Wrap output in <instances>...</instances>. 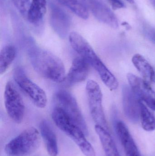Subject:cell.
<instances>
[{"instance_id": "obj_1", "label": "cell", "mask_w": 155, "mask_h": 156, "mask_svg": "<svg viewBox=\"0 0 155 156\" xmlns=\"http://www.w3.org/2000/svg\"><path fill=\"white\" fill-rule=\"evenodd\" d=\"M29 57L33 68L40 76L54 82H64L65 66L57 56L43 48L32 47L29 50Z\"/></svg>"}, {"instance_id": "obj_2", "label": "cell", "mask_w": 155, "mask_h": 156, "mask_svg": "<svg viewBox=\"0 0 155 156\" xmlns=\"http://www.w3.org/2000/svg\"><path fill=\"white\" fill-rule=\"evenodd\" d=\"M69 40L73 49L97 71L103 83L111 90H116L118 86L117 80L96 54L88 42L76 32L70 34Z\"/></svg>"}, {"instance_id": "obj_3", "label": "cell", "mask_w": 155, "mask_h": 156, "mask_svg": "<svg viewBox=\"0 0 155 156\" xmlns=\"http://www.w3.org/2000/svg\"><path fill=\"white\" fill-rule=\"evenodd\" d=\"M41 137L37 129L28 127L5 145V152L8 156L30 155L39 148Z\"/></svg>"}, {"instance_id": "obj_4", "label": "cell", "mask_w": 155, "mask_h": 156, "mask_svg": "<svg viewBox=\"0 0 155 156\" xmlns=\"http://www.w3.org/2000/svg\"><path fill=\"white\" fill-rule=\"evenodd\" d=\"M13 78L18 87L39 108H44L47 104V97L43 90L30 80L24 70L17 67L13 72Z\"/></svg>"}, {"instance_id": "obj_5", "label": "cell", "mask_w": 155, "mask_h": 156, "mask_svg": "<svg viewBox=\"0 0 155 156\" xmlns=\"http://www.w3.org/2000/svg\"><path fill=\"white\" fill-rule=\"evenodd\" d=\"M86 89L90 113L96 125L100 126L108 131L102 105L103 94L99 84L95 81L89 80Z\"/></svg>"}, {"instance_id": "obj_6", "label": "cell", "mask_w": 155, "mask_h": 156, "mask_svg": "<svg viewBox=\"0 0 155 156\" xmlns=\"http://www.w3.org/2000/svg\"><path fill=\"white\" fill-rule=\"evenodd\" d=\"M56 106L61 108L83 131L88 134V129L76 100L72 94L65 90L58 91L55 96Z\"/></svg>"}, {"instance_id": "obj_7", "label": "cell", "mask_w": 155, "mask_h": 156, "mask_svg": "<svg viewBox=\"0 0 155 156\" xmlns=\"http://www.w3.org/2000/svg\"><path fill=\"white\" fill-rule=\"evenodd\" d=\"M4 103L6 112L10 118L16 123L22 122L25 111L24 103L12 82L8 81L5 85Z\"/></svg>"}, {"instance_id": "obj_8", "label": "cell", "mask_w": 155, "mask_h": 156, "mask_svg": "<svg viewBox=\"0 0 155 156\" xmlns=\"http://www.w3.org/2000/svg\"><path fill=\"white\" fill-rule=\"evenodd\" d=\"M127 78L130 87L136 97L155 111V92L148 83L131 73L127 75Z\"/></svg>"}, {"instance_id": "obj_9", "label": "cell", "mask_w": 155, "mask_h": 156, "mask_svg": "<svg viewBox=\"0 0 155 156\" xmlns=\"http://www.w3.org/2000/svg\"><path fill=\"white\" fill-rule=\"evenodd\" d=\"M113 112V123L116 134L121 142L126 156H141L133 136L125 124L117 120Z\"/></svg>"}, {"instance_id": "obj_10", "label": "cell", "mask_w": 155, "mask_h": 156, "mask_svg": "<svg viewBox=\"0 0 155 156\" xmlns=\"http://www.w3.org/2000/svg\"><path fill=\"white\" fill-rule=\"evenodd\" d=\"M122 91L123 108L125 115L132 122H137L140 118V100L131 87L124 85Z\"/></svg>"}, {"instance_id": "obj_11", "label": "cell", "mask_w": 155, "mask_h": 156, "mask_svg": "<svg viewBox=\"0 0 155 156\" xmlns=\"http://www.w3.org/2000/svg\"><path fill=\"white\" fill-rule=\"evenodd\" d=\"M88 62L82 57L76 58L64 81L68 85H73L85 80L90 68Z\"/></svg>"}, {"instance_id": "obj_12", "label": "cell", "mask_w": 155, "mask_h": 156, "mask_svg": "<svg viewBox=\"0 0 155 156\" xmlns=\"http://www.w3.org/2000/svg\"><path fill=\"white\" fill-rule=\"evenodd\" d=\"M89 4L91 12L99 21L113 28L118 27V21L117 17L106 5L96 1H91Z\"/></svg>"}, {"instance_id": "obj_13", "label": "cell", "mask_w": 155, "mask_h": 156, "mask_svg": "<svg viewBox=\"0 0 155 156\" xmlns=\"http://www.w3.org/2000/svg\"><path fill=\"white\" fill-rule=\"evenodd\" d=\"M40 131L46 151L50 156H57L58 153L57 138L52 127L47 121L41 122Z\"/></svg>"}, {"instance_id": "obj_14", "label": "cell", "mask_w": 155, "mask_h": 156, "mask_svg": "<svg viewBox=\"0 0 155 156\" xmlns=\"http://www.w3.org/2000/svg\"><path fill=\"white\" fill-rule=\"evenodd\" d=\"M95 128L101 141L106 156H121L108 131L99 125H96Z\"/></svg>"}, {"instance_id": "obj_15", "label": "cell", "mask_w": 155, "mask_h": 156, "mask_svg": "<svg viewBox=\"0 0 155 156\" xmlns=\"http://www.w3.org/2000/svg\"><path fill=\"white\" fill-rule=\"evenodd\" d=\"M132 62L145 80L148 83L153 81L155 70L143 56L136 54L133 56Z\"/></svg>"}, {"instance_id": "obj_16", "label": "cell", "mask_w": 155, "mask_h": 156, "mask_svg": "<svg viewBox=\"0 0 155 156\" xmlns=\"http://www.w3.org/2000/svg\"><path fill=\"white\" fill-rule=\"evenodd\" d=\"M46 12V0H32L26 18L30 23H36L42 19Z\"/></svg>"}, {"instance_id": "obj_17", "label": "cell", "mask_w": 155, "mask_h": 156, "mask_svg": "<svg viewBox=\"0 0 155 156\" xmlns=\"http://www.w3.org/2000/svg\"><path fill=\"white\" fill-rule=\"evenodd\" d=\"M16 55L15 48L12 45L4 47L0 52V73L4 74L14 60Z\"/></svg>"}, {"instance_id": "obj_18", "label": "cell", "mask_w": 155, "mask_h": 156, "mask_svg": "<svg viewBox=\"0 0 155 156\" xmlns=\"http://www.w3.org/2000/svg\"><path fill=\"white\" fill-rule=\"evenodd\" d=\"M140 118L142 127L147 132L155 130V117L142 101H139Z\"/></svg>"}, {"instance_id": "obj_19", "label": "cell", "mask_w": 155, "mask_h": 156, "mask_svg": "<svg viewBox=\"0 0 155 156\" xmlns=\"http://www.w3.org/2000/svg\"><path fill=\"white\" fill-rule=\"evenodd\" d=\"M60 3L70 9L76 15L83 19H88L89 14L88 10L78 0H57Z\"/></svg>"}, {"instance_id": "obj_20", "label": "cell", "mask_w": 155, "mask_h": 156, "mask_svg": "<svg viewBox=\"0 0 155 156\" xmlns=\"http://www.w3.org/2000/svg\"><path fill=\"white\" fill-rule=\"evenodd\" d=\"M14 4L20 13L23 16L27 17L31 3L30 0H12Z\"/></svg>"}, {"instance_id": "obj_21", "label": "cell", "mask_w": 155, "mask_h": 156, "mask_svg": "<svg viewBox=\"0 0 155 156\" xmlns=\"http://www.w3.org/2000/svg\"><path fill=\"white\" fill-rule=\"evenodd\" d=\"M144 32L148 39L155 43V28L151 27H146L144 29Z\"/></svg>"}, {"instance_id": "obj_22", "label": "cell", "mask_w": 155, "mask_h": 156, "mask_svg": "<svg viewBox=\"0 0 155 156\" xmlns=\"http://www.w3.org/2000/svg\"><path fill=\"white\" fill-rule=\"evenodd\" d=\"M113 10L122 9L126 7L125 5L122 0H108Z\"/></svg>"}, {"instance_id": "obj_23", "label": "cell", "mask_w": 155, "mask_h": 156, "mask_svg": "<svg viewBox=\"0 0 155 156\" xmlns=\"http://www.w3.org/2000/svg\"><path fill=\"white\" fill-rule=\"evenodd\" d=\"M126 1L131 4H133L134 2V0H126Z\"/></svg>"}, {"instance_id": "obj_24", "label": "cell", "mask_w": 155, "mask_h": 156, "mask_svg": "<svg viewBox=\"0 0 155 156\" xmlns=\"http://www.w3.org/2000/svg\"><path fill=\"white\" fill-rule=\"evenodd\" d=\"M153 81L155 83V70L154 72V75L153 78Z\"/></svg>"}, {"instance_id": "obj_25", "label": "cell", "mask_w": 155, "mask_h": 156, "mask_svg": "<svg viewBox=\"0 0 155 156\" xmlns=\"http://www.w3.org/2000/svg\"><path fill=\"white\" fill-rule=\"evenodd\" d=\"M154 1L155 3V0H154Z\"/></svg>"}]
</instances>
